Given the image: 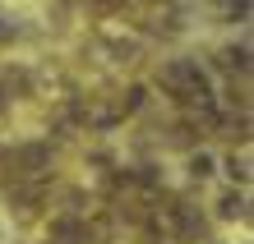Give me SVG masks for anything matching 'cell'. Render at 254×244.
Masks as SVG:
<instances>
[{"mask_svg": "<svg viewBox=\"0 0 254 244\" xmlns=\"http://www.w3.org/2000/svg\"><path fill=\"white\" fill-rule=\"evenodd\" d=\"M47 244H88V240H83V217L61 212V217L47 226Z\"/></svg>", "mask_w": 254, "mask_h": 244, "instance_id": "1", "label": "cell"}, {"mask_svg": "<svg viewBox=\"0 0 254 244\" xmlns=\"http://www.w3.org/2000/svg\"><path fill=\"white\" fill-rule=\"evenodd\" d=\"M14 37H19V28H14L9 19H0V47H5V42H14Z\"/></svg>", "mask_w": 254, "mask_h": 244, "instance_id": "6", "label": "cell"}, {"mask_svg": "<svg viewBox=\"0 0 254 244\" xmlns=\"http://www.w3.org/2000/svg\"><path fill=\"white\" fill-rule=\"evenodd\" d=\"M217 217H227V221H245L250 217V203H245V194H222L217 198Z\"/></svg>", "mask_w": 254, "mask_h": 244, "instance_id": "2", "label": "cell"}, {"mask_svg": "<svg viewBox=\"0 0 254 244\" xmlns=\"http://www.w3.org/2000/svg\"><path fill=\"white\" fill-rule=\"evenodd\" d=\"M185 166H190V180H199V185L213 175V157H208V152H194V147H190V161H185Z\"/></svg>", "mask_w": 254, "mask_h": 244, "instance_id": "3", "label": "cell"}, {"mask_svg": "<svg viewBox=\"0 0 254 244\" xmlns=\"http://www.w3.org/2000/svg\"><path fill=\"white\" fill-rule=\"evenodd\" d=\"M217 5H222L227 19H245V14H250V0H217Z\"/></svg>", "mask_w": 254, "mask_h": 244, "instance_id": "5", "label": "cell"}, {"mask_svg": "<svg viewBox=\"0 0 254 244\" xmlns=\"http://www.w3.org/2000/svg\"><path fill=\"white\" fill-rule=\"evenodd\" d=\"M227 175L236 180V185H250V157H245V147L227 157Z\"/></svg>", "mask_w": 254, "mask_h": 244, "instance_id": "4", "label": "cell"}]
</instances>
